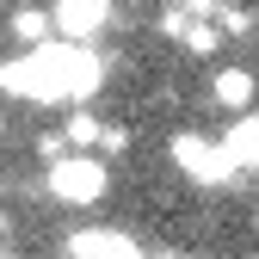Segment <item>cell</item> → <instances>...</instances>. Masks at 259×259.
Listing matches in <instances>:
<instances>
[{
    "mask_svg": "<svg viewBox=\"0 0 259 259\" xmlns=\"http://www.w3.org/2000/svg\"><path fill=\"white\" fill-rule=\"evenodd\" d=\"M0 130H7V117H0Z\"/></svg>",
    "mask_w": 259,
    "mask_h": 259,
    "instance_id": "obj_14",
    "label": "cell"
},
{
    "mask_svg": "<svg viewBox=\"0 0 259 259\" xmlns=\"http://www.w3.org/2000/svg\"><path fill=\"white\" fill-rule=\"evenodd\" d=\"M68 259H148V253L123 229H74L68 235Z\"/></svg>",
    "mask_w": 259,
    "mask_h": 259,
    "instance_id": "obj_5",
    "label": "cell"
},
{
    "mask_svg": "<svg viewBox=\"0 0 259 259\" xmlns=\"http://www.w3.org/2000/svg\"><path fill=\"white\" fill-rule=\"evenodd\" d=\"M0 259H19V253H0Z\"/></svg>",
    "mask_w": 259,
    "mask_h": 259,
    "instance_id": "obj_13",
    "label": "cell"
},
{
    "mask_svg": "<svg viewBox=\"0 0 259 259\" xmlns=\"http://www.w3.org/2000/svg\"><path fill=\"white\" fill-rule=\"evenodd\" d=\"M50 19H56V31H62V44H80V50H87V44L117 19V0H56Z\"/></svg>",
    "mask_w": 259,
    "mask_h": 259,
    "instance_id": "obj_4",
    "label": "cell"
},
{
    "mask_svg": "<svg viewBox=\"0 0 259 259\" xmlns=\"http://www.w3.org/2000/svg\"><path fill=\"white\" fill-rule=\"evenodd\" d=\"M13 37L25 44V50H44V44H56V19H50V7H13Z\"/></svg>",
    "mask_w": 259,
    "mask_h": 259,
    "instance_id": "obj_7",
    "label": "cell"
},
{
    "mask_svg": "<svg viewBox=\"0 0 259 259\" xmlns=\"http://www.w3.org/2000/svg\"><path fill=\"white\" fill-rule=\"evenodd\" d=\"M37 154L56 167V160H62V154H74V148H68V136H62V130H37Z\"/></svg>",
    "mask_w": 259,
    "mask_h": 259,
    "instance_id": "obj_11",
    "label": "cell"
},
{
    "mask_svg": "<svg viewBox=\"0 0 259 259\" xmlns=\"http://www.w3.org/2000/svg\"><path fill=\"white\" fill-rule=\"evenodd\" d=\"M44 191H50L56 204H68V210H93L111 191V167H105L99 154H62L56 167L44 173Z\"/></svg>",
    "mask_w": 259,
    "mask_h": 259,
    "instance_id": "obj_2",
    "label": "cell"
},
{
    "mask_svg": "<svg viewBox=\"0 0 259 259\" xmlns=\"http://www.w3.org/2000/svg\"><path fill=\"white\" fill-rule=\"evenodd\" d=\"M222 148L235 154V167H253V173H259V111L235 117V123H229V136H222Z\"/></svg>",
    "mask_w": 259,
    "mask_h": 259,
    "instance_id": "obj_8",
    "label": "cell"
},
{
    "mask_svg": "<svg viewBox=\"0 0 259 259\" xmlns=\"http://www.w3.org/2000/svg\"><path fill=\"white\" fill-rule=\"evenodd\" d=\"M62 136H68V148H74V154H87V148H99L105 123L93 117V111H68V123H62Z\"/></svg>",
    "mask_w": 259,
    "mask_h": 259,
    "instance_id": "obj_9",
    "label": "cell"
},
{
    "mask_svg": "<svg viewBox=\"0 0 259 259\" xmlns=\"http://www.w3.org/2000/svg\"><path fill=\"white\" fill-rule=\"evenodd\" d=\"M216 44H222V25L191 19V31H185V56H216Z\"/></svg>",
    "mask_w": 259,
    "mask_h": 259,
    "instance_id": "obj_10",
    "label": "cell"
},
{
    "mask_svg": "<svg viewBox=\"0 0 259 259\" xmlns=\"http://www.w3.org/2000/svg\"><path fill=\"white\" fill-rule=\"evenodd\" d=\"M253 93H259L253 68H216V80H210V99L229 111V117H247L253 111Z\"/></svg>",
    "mask_w": 259,
    "mask_h": 259,
    "instance_id": "obj_6",
    "label": "cell"
},
{
    "mask_svg": "<svg viewBox=\"0 0 259 259\" xmlns=\"http://www.w3.org/2000/svg\"><path fill=\"white\" fill-rule=\"evenodd\" d=\"M173 167L191 179V185H229L235 179V154L222 148V142H204V136H191V130H179L173 136Z\"/></svg>",
    "mask_w": 259,
    "mask_h": 259,
    "instance_id": "obj_3",
    "label": "cell"
},
{
    "mask_svg": "<svg viewBox=\"0 0 259 259\" xmlns=\"http://www.w3.org/2000/svg\"><path fill=\"white\" fill-rule=\"evenodd\" d=\"M99 80H105L99 56L80 44H44L0 62V93L25 105H80L87 93H99Z\"/></svg>",
    "mask_w": 259,
    "mask_h": 259,
    "instance_id": "obj_1",
    "label": "cell"
},
{
    "mask_svg": "<svg viewBox=\"0 0 259 259\" xmlns=\"http://www.w3.org/2000/svg\"><path fill=\"white\" fill-rule=\"evenodd\" d=\"M154 259H204V253H185V247H167V253H154Z\"/></svg>",
    "mask_w": 259,
    "mask_h": 259,
    "instance_id": "obj_12",
    "label": "cell"
}]
</instances>
